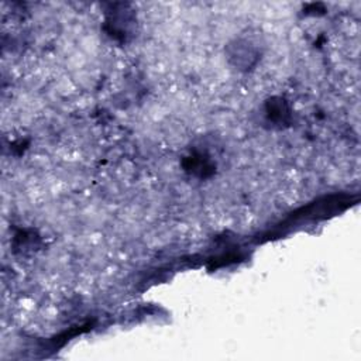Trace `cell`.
Returning a JSON list of instances; mask_svg holds the SVG:
<instances>
[{
  "instance_id": "3",
  "label": "cell",
  "mask_w": 361,
  "mask_h": 361,
  "mask_svg": "<svg viewBox=\"0 0 361 361\" xmlns=\"http://www.w3.org/2000/svg\"><path fill=\"white\" fill-rule=\"evenodd\" d=\"M182 166L186 173L199 179L210 178L216 171L214 162L207 154L202 151H192L188 154L182 161Z\"/></svg>"
},
{
  "instance_id": "2",
  "label": "cell",
  "mask_w": 361,
  "mask_h": 361,
  "mask_svg": "<svg viewBox=\"0 0 361 361\" xmlns=\"http://www.w3.org/2000/svg\"><path fill=\"white\" fill-rule=\"evenodd\" d=\"M228 62L240 71H250L261 58V51L252 39L237 38L226 47Z\"/></svg>"
},
{
  "instance_id": "1",
  "label": "cell",
  "mask_w": 361,
  "mask_h": 361,
  "mask_svg": "<svg viewBox=\"0 0 361 361\" xmlns=\"http://www.w3.org/2000/svg\"><path fill=\"white\" fill-rule=\"evenodd\" d=\"M106 13L104 30L106 32L120 42H127L135 31V13L128 10V4H111Z\"/></svg>"
},
{
  "instance_id": "4",
  "label": "cell",
  "mask_w": 361,
  "mask_h": 361,
  "mask_svg": "<svg viewBox=\"0 0 361 361\" xmlns=\"http://www.w3.org/2000/svg\"><path fill=\"white\" fill-rule=\"evenodd\" d=\"M264 111H265L267 120L278 127L289 124L292 117L289 103L286 102V99L281 96L269 97L264 104Z\"/></svg>"
}]
</instances>
